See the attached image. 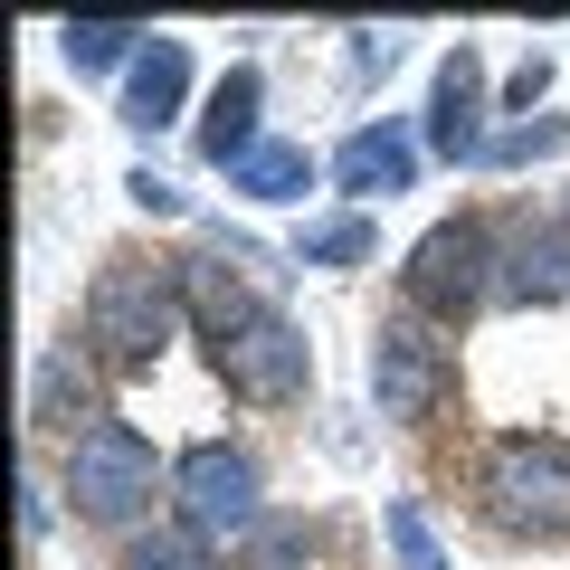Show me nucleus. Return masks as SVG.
Listing matches in <instances>:
<instances>
[{"label":"nucleus","instance_id":"nucleus-7","mask_svg":"<svg viewBox=\"0 0 570 570\" xmlns=\"http://www.w3.org/2000/svg\"><path fill=\"white\" fill-rule=\"evenodd\" d=\"M171 475H181V504H190L200 532H247V523H257V456H247V448L200 438Z\"/></svg>","mask_w":570,"mask_h":570},{"label":"nucleus","instance_id":"nucleus-14","mask_svg":"<svg viewBox=\"0 0 570 570\" xmlns=\"http://www.w3.org/2000/svg\"><path fill=\"white\" fill-rule=\"evenodd\" d=\"M228 190H247V200H305L314 190V153L305 142H257V153L228 171Z\"/></svg>","mask_w":570,"mask_h":570},{"label":"nucleus","instance_id":"nucleus-5","mask_svg":"<svg viewBox=\"0 0 570 570\" xmlns=\"http://www.w3.org/2000/svg\"><path fill=\"white\" fill-rule=\"evenodd\" d=\"M67 494H77L86 523H134L142 504H153V438L124 419L86 428L77 456H67Z\"/></svg>","mask_w":570,"mask_h":570},{"label":"nucleus","instance_id":"nucleus-3","mask_svg":"<svg viewBox=\"0 0 570 570\" xmlns=\"http://www.w3.org/2000/svg\"><path fill=\"white\" fill-rule=\"evenodd\" d=\"M475 494H485L494 532H513V542H561L570 532V448L542 438V428H513V438L485 448Z\"/></svg>","mask_w":570,"mask_h":570},{"label":"nucleus","instance_id":"nucleus-8","mask_svg":"<svg viewBox=\"0 0 570 570\" xmlns=\"http://www.w3.org/2000/svg\"><path fill=\"white\" fill-rule=\"evenodd\" d=\"M475 115H485V58H475V48H448V67H438V96H428V142H438L448 163H485V134H475Z\"/></svg>","mask_w":570,"mask_h":570},{"label":"nucleus","instance_id":"nucleus-17","mask_svg":"<svg viewBox=\"0 0 570 570\" xmlns=\"http://www.w3.org/2000/svg\"><path fill=\"white\" fill-rule=\"evenodd\" d=\"M295 257H305V266H362V257H371V219H362V209H343V219H314Z\"/></svg>","mask_w":570,"mask_h":570},{"label":"nucleus","instance_id":"nucleus-12","mask_svg":"<svg viewBox=\"0 0 570 570\" xmlns=\"http://www.w3.org/2000/svg\"><path fill=\"white\" fill-rule=\"evenodd\" d=\"M504 295H513V305H561V295H570V219H542L504 257Z\"/></svg>","mask_w":570,"mask_h":570},{"label":"nucleus","instance_id":"nucleus-11","mask_svg":"<svg viewBox=\"0 0 570 570\" xmlns=\"http://www.w3.org/2000/svg\"><path fill=\"white\" fill-rule=\"evenodd\" d=\"M257 105H266V77L257 67H228L219 96H209V115H200V163L238 171L247 153H257Z\"/></svg>","mask_w":570,"mask_h":570},{"label":"nucleus","instance_id":"nucleus-4","mask_svg":"<svg viewBox=\"0 0 570 570\" xmlns=\"http://www.w3.org/2000/svg\"><path fill=\"white\" fill-rule=\"evenodd\" d=\"M485 285H504L494 276V228L485 219H438L400 266L409 314H428V324H466V314L485 305Z\"/></svg>","mask_w":570,"mask_h":570},{"label":"nucleus","instance_id":"nucleus-20","mask_svg":"<svg viewBox=\"0 0 570 570\" xmlns=\"http://www.w3.org/2000/svg\"><path fill=\"white\" fill-rule=\"evenodd\" d=\"M400 67V29H352V77H390Z\"/></svg>","mask_w":570,"mask_h":570},{"label":"nucleus","instance_id":"nucleus-13","mask_svg":"<svg viewBox=\"0 0 570 570\" xmlns=\"http://www.w3.org/2000/svg\"><path fill=\"white\" fill-rule=\"evenodd\" d=\"M29 419H48V428H105V409H96V381H86V362L77 352H48L39 362V390H29Z\"/></svg>","mask_w":570,"mask_h":570},{"label":"nucleus","instance_id":"nucleus-15","mask_svg":"<svg viewBox=\"0 0 570 570\" xmlns=\"http://www.w3.org/2000/svg\"><path fill=\"white\" fill-rule=\"evenodd\" d=\"M134 39H153V29H142V20H67V29H58V48H67V67H77V77H105Z\"/></svg>","mask_w":570,"mask_h":570},{"label":"nucleus","instance_id":"nucleus-1","mask_svg":"<svg viewBox=\"0 0 570 570\" xmlns=\"http://www.w3.org/2000/svg\"><path fill=\"white\" fill-rule=\"evenodd\" d=\"M181 305H190L209 362H219V381L238 390V400H257V409L305 400V381H314L305 333L285 324V314L266 305V295H257L228 257H181Z\"/></svg>","mask_w":570,"mask_h":570},{"label":"nucleus","instance_id":"nucleus-19","mask_svg":"<svg viewBox=\"0 0 570 570\" xmlns=\"http://www.w3.org/2000/svg\"><path fill=\"white\" fill-rule=\"evenodd\" d=\"M561 142H570V124L551 115V124H523V134H494L485 163H532V153H561Z\"/></svg>","mask_w":570,"mask_h":570},{"label":"nucleus","instance_id":"nucleus-21","mask_svg":"<svg viewBox=\"0 0 570 570\" xmlns=\"http://www.w3.org/2000/svg\"><path fill=\"white\" fill-rule=\"evenodd\" d=\"M124 190H134V200L153 209V219H171V209H181V181H163V171H134Z\"/></svg>","mask_w":570,"mask_h":570},{"label":"nucleus","instance_id":"nucleus-16","mask_svg":"<svg viewBox=\"0 0 570 570\" xmlns=\"http://www.w3.org/2000/svg\"><path fill=\"white\" fill-rule=\"evenodd\" d=\"M124 570H219V551H209L200 523H171V532H142Z\"/></svg>","mask_w":570,"mask_h":570},{"label":"nucleus","instance_id":"nucleus-22","mask_svg":"<svg viewBox=\"0 0 570 570\" xmlns=\"http://www.w3.org/2000/svg\"><path fill=\"white\" fill-rule=\"evenodd\" d=\"M314 551V532L305 523H276V532H257V561H305Z\"/></svg>","mask_w":570,"mask_h":570},{"label":"nucleus","instance_id":"nucleus-9","mask_svg":"<svg viewBox=\"0 0 570 570\" xmlns=\"http://www.w3.org/2000/svg\"><path fill=\"white\" fill-rule=\"evenodd\" d=\"M333 181H343L352 200H371V190L390 200V190H409V181H419V142H409L400 124L381 115V124H362V134H352L343 153H333Z\"/></svg>","mask_w":570,"mask_h":570},{"label":"nucleus","instance_id":"nucleus-2","mask_svg":"<svg viewBox=\"0 0 570 570\" xmlns=\"http://www.w3.org/2000/svg\"><path fill=\"white\" fill-rule=\"evenodd\" d=\"M171 324H181V266H163V257H105L96 266V285H86V343H96L105 371L142 381L163 362Z\"/></svg>","mask_w":570,"mask_h":570},{"label":"nucleus","instance_id":"nucleus-10","mask_svg":"<svg viewBox=\"0 0 570 570\" xmlns=\"http://www.w3.org/2000/svg\"><path fill=\"white\" fill-rule=\"evenodd\" d=\"M181 96H190V48L181 39H142L134 77H124V124H134V134H163V124L181 115Z\"/></svg>","mask_w":570,"mask_h":570},{"label":"nucleus","instance_id":"nucleus-6","mask_svg":"<svg viewBox=\"0 0 570 570\" xmlns=\"http://www.w3.org/2000/svg\"><path fill=\"white\" fill-rule=\"evenodd\" d=\"M371 390H381V419L419 428V419H438V400L456 390V352L438 343V333H419V324H390L381 343H371Z\"/></svg>","mask_w":570,"mask_h":570},{"label":"nucleus","instance_id":"nucleus-18","mask_svg":"<svg viewBox=\"0 0 570 570\" xmlns=\"http://www.w3.org/2000/svg\"><path fill=\"white\" fill-rule=\"evenodd\" d=\"M381 523H390V551H400V570H448V551H438V532H428V513L409 504V494L381 513Z\"/></svg>","mask_w":570,"mask_h":570}]
</instances>
